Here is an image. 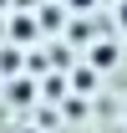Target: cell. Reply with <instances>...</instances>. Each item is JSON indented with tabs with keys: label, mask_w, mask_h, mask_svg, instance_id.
Wrapping results in <instances>:
<instances>
[{
	"label": "cell",
	"mask_w": 127,
	"mask_h": 133,
	"mask_svg": "<svg viewBox=\"0 0 127 133\" xmlns=\"http://www.w3.org/2000/svg\"><path fill=\"white\" fill-rule=\"evenodd\" d=\"M112 62H117V46L112 41L107 46H92V66H112Z\"/></svg>",
	"instance_id": "obj_1"
},
{
	"label": "cell",
	"mask_w": 127,
	"mask_h": 133,
	"mask_svg": "<svg viewBox=\"0 0 127 133\" xmlns=\"http://www.w3.org/2000/svg\"><path fill=\"white\" fill-rule=\"evenodd\" d=\"M10 36H20V41H31V36H36V26H31V21H10Z\"/></svg>",
	"instance_id": "obj_2"
},
{
	"label": "cell",
	"mask_w": 127,
	"mask_h": 133,
	"mask_svg": "<svg viewBox=\"0 0 127 133\" xmlns=\"http://www.w3.org/2000/svg\"><path fill=\"white\" fill-rule=\"evenodd\" d=\"M66 5H71V10H86V5H92V0H66Z\"/></svg>",
	"instance_id": "obj_3"
},
{
	"label": "cell",
	"mask_w": 127,
	"mask_h": 133,
	"mask_svg": "<svg viewBox=\"0 0 127 133\" xmlns=\"http://www.w3.org/2000/svg\"><path fill=\"white\" fill-rule=\"evenodd\" d=\"M122 31H127V0H122Z\"/></svg>",
	"instance_id": "obj_4"
}]
</instances>
